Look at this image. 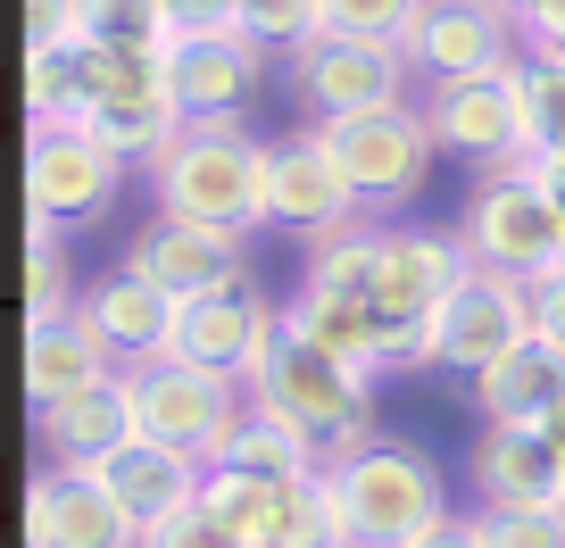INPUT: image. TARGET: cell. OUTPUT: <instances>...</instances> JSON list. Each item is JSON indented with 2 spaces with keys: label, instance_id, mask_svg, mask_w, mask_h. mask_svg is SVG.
I'll list each match as a JSON object with an SVG mask.
<instances>
[{
  "label": "cell",
  "instance_id": "1",
  "mask_svg": "<svg viewBox=\"0 0 565 548\" xmlns=\"http://www.w3.org/2000/svg\"><path fill=\"white\" fill-rule=\"evenodd\" d=\"M242 383H249V399H258L266 416H282L291 432H308L324 465H341L350 449L374 441V374H358L350 357H333L291 316L266 324V341H258V357H249Z\"/></svg>",
  "mask_w": 565,
  "mask_h": 548
},
{
  "label": "cell",
  "instance_id": "2",
  "mask_svg": "<svg viewBox=\"0 0 565 548\" xmlns=\"http://www.w3.org/2000/svg\"><path fill=\"white\" fill-rule=\"evenodd\" d=\"M150 216H192V225L258 233L266 225V142L249 117H183L175 142L141 166Z\"/></svg>",
  "mask_w": 565,
  "mask_h": 548
},
{
  "label": "cell",
  "instance_id": "3",
  "mask_svg": "<svg viewBox=\"0 0 565 548\" xmlns=\"http://www.w3.org/2000/svg\"><path fill=\"white\" fill-rule=\"evenodd\" d=\"M333 482H341V507H350V540L358 548H407L416 531H433L449 515L441 465L424 458L416 441H391V432H374L366 449H350V458L333 465Z\"/></svg>",
  "mask_w": 565,
  "mask_h": 548
},
{
  "label": "cell",
  "instance_id": "4",
  "mask_svg": "<svg viewBox=\"0 0 565 548\" xmlns=\"http://www.w3.org/2000/svg\"><path fill=\"white\" fill-rule=\"evenodd\" d=\"M458 241H466V258H475V266H499V275H515V283L557 275V266H565V225H557V208H548L532 159L482 166V183L466 192Z\"/></svg>",
  "mask_w": 565,
  "mask_h": 548
},
{
  "label": "cell",
  "instance_id": "5",
  "mask_svg": "<svg viewBox=\"0 0 565 548\" xmlns=\"http://www.w3.org/2000/svg\"><path fill=\"white\" fill-rule=\"evenodd\" d=\"M125 390H134L141 441H167V449H183V458H200V465L225 449V432L242 425V407H249V383H242V374L192 366V357H150V366H125Z\"/></svg>",
  "mask_w": 565,
  "mask_h": 548
},
{
  "label": "cell",
  "instance_id": "6",
  "mask_svg": "<svg viewBox=\"0 0 565 548\" xmlns=\"http://www.w3.org/2000/svg\"><path fill=\"white\" fill-rule=\"evenodd\" d=\"M524 333H541V324H532V283H515L499 266H466L458 291L433 308V324H424V341H416V374H466V383H475V374L491 366V357H508Z\"/></svg>",
  "mask_w": 565,
  "mask_h": 548
},
{
  "label": "cell",
  "instance_id": "7",
  "mask_svg": "<svg viewBox=\"0 0 565 548\" xmlns=\"http://www.w3.org/2000/svg\"><path fill=\"white\" fill-rule=\"evenodd\" d=\"M317 133H324V150L341 159V175L358 183V200H366L374 216L399 208V200H416L424 192V166H433V150H441L416 100L366 108V117H324Z\"/></svg>",
  "mask_w": 565,
  "mask_h": 548
},
{
  "label": "cell",
  "instance_id": "8",
  "mask_svg": "<svg viewBox=\"0 0 565 548\" xmlns=\"http://www.w3.org/2000/svg\"><path fill=\"white\" fill-rule=\"evenodd\" d=\"M125 175L134 166L117 159L108 142H92L84 125H34V142H25V225H92V216L117 208Z\"/></svg>",
  "mask_w": 565,
  "mask_h": 548
},
{
  "label": "cell",
  "instance_id": "9",
  "mask_svg": "<svg viewBox=\"0 0 565 548\" xmlns=\"http://www.w3.org/2000/svg\"><path fill=\"white\" fill-rule=\"evenodd\" d=\"M282 58H291V92H300L308 125L391 108V100H407V84H416V67H407L399 42H366V34H317V42H300V51H282Z\"/></svg>",
  "mask_w": 565,
  "mask_h": 548
},
{
  "label": "cell",
  "instance_id": "10",
  "mask_svg": "<svg viewBox=\"0 0 565 548\" xmlns=\"http://www.w3.org/2000/svg\"><path fill=\"white\" fill-rule=\"evenodd\" d=\"M532 34L499 9V0H424L416 34H407V67L416 84H458V75H515Z\"/></svg>",
  "mask_w": 565,
  "mask_h": 548
},
{
  "label": "cell",
  "instance_id": "11",
  "mask_svg": "<svg viewBox=\"0 0 565 548\" xmlns=\"http://www.w3.org/2000/svg\"><path fill=\"white\" fill-rule=\"evenodd\" d=\"M424 125L433 142L458 150L466 166H515L532 159V133H524V84L515 75H458V84H424Z\"/></svg>",
  "mask_w": 565,
  "mask_h": 548
},
{
  "label": "cell",
  "instance_id": "12",
  "mask_svg": "<svg viewBox=\"0 0 565 548\" xmlns=\"http://www.w3.org/2000/svg\"><path fill=\"white\" fill-rule=\"evenodd\" d=\"M175 125H183V100H175V84H167V51H117L108 58L100 100L84 108L92 142H108L125 166H150L175 142Z\"/></svg>",
  "mask_w": 565,
  "mask_h": 548
},
{
  "label": "cell",
  "instance_id": "13",
  "mask_svg": "<svg viewBox=\"0 0 565 548\" xmlns=\"http://www.w3.org/2000/svg\"><path fill=\"white\" fill-rule=\"evenodd\" d=\"M358 216H374V208L358 200V183L341 175V159L324 150L317 125H308V133H282V142H266V225H282V233H300V241H317V233L358 225Z\"/></svg>",
  "mask_w": 565,
  "mask_h": 548
},
{
  "label": "cell",
  "instance_id": "14",
  "mask_svg": "<svg viewBox=\"0 0 565 548\" xmlns=\"http://www.w3.org/2000/svg\"><path fill=\"white\" fill-rule=\"evenodd\" d=\"M125 266H134L141 283H159L167 300H200V291L249 283V233L192 225V216H150V225L125 241Z\"/></svg>",
  "mask_w": 565,
  "mask_h": 548
},
{
  "label": "cell",
  "instance_id": "15",
  "mask_svg": "<svg viewBox=\"0 0 565 548\" xmlns=\"http://www.w3.org/2000/svg\"><path fill=\"white\" fill-rule=\"evenodd\" d=\"M466 241L458 233H424V225H383V249H374V308H383L391 333L424 341V324H433V308L458 291L466 275Z\"/></svg>",
  "mask_w": 565,
  "mask_h": 548
},
{
  "label": "cell",
  "instance_id": "16",
  "mask_svg": "<svg viewBox=\"0 0 565 548\" xmlns=\"http://www.w3.org/2000/svg\"><path fill=\"white\" fill-rule=\"evenodd\" d=\"M25 548H141V531L92 465H42L25 491Z\"/></svg>",
  "mask_w": 565,
  "mask_h": 548
},
{
  "label": "cell",
  "instance_id": "17",
  "mask_svg": "<svg viewBox=\"0 0 565 548\" xmlns=\"http://www.w3.org/2000/svg\"><path fill=\"white\" fill-rule=\"evenodd\" d=\"M167 84H175L183 117H249L266 84V42H249L242 25L225 34H175L167 42Z\"/></svg>",
  "mask_w": 565,
  "mask_h": 548
},
{
  "label": "cell",
  "instance_id": "18",
  "mask_svg": "<svg viewBox=\"0 0 565 548\" xmlns=\"http://www.w3.org/2000/svg\"><path fill=\"white\" fill-rule=\"evenodd\" d=\"M466 474L482 507H548L565 498V449L548 425H482L466 449Z\"/></svg>",
  "mask_w": 565,
  "mask_h": 548
},
{
  "label": "cell",
  "instance_id": "19",
  "mask_svg": "<svg viewBox=\"0 0 565 548\" xmlns=\"http://www.w3.org/2000/svg\"><path fill=\"white\" fill-rule=\"evenodd\" d=\"M282 308H266L258 283H233V291H200V300H175V350L167 357H192V366H216V374H249L266 324Z\"/></svg>",
  "mask_w": 565,
  "mask_h": 548
},
{
  "label": "cell",
  "instance_id": "20",
  "mask_svg": "<svg viewBox=\"0 0 565 548\" xmlns=\"http://www.w3.org/2000/svg\"><path fill=\"white\" fill-rule=\"evenodd\" d=\"M92 474H100V491L134 515V531H159V524H175L183 507H200L209 465L183 458V449H167V441H125L117 458H100Z\"/></svg>",
  "mask_w": 565,
  "mask_h": 548
},
{
  "label": "cell",
  "instance_id": "21",
  "mask_svg": "<svg viewBox=\"0 0 565 548\" xmlns=\"http://www.w3.org/2000/svg\"><path fill=\"white\" fill-rule=\"evenodd\" d=\"M117 374H125L117 350L84 324V308H75V316H34L25 324V399L34 407H58V399H75V390H100V383H117Z\"/></svg>",
  "mask_w": 565,
  "mask_h": 548
},
{
  "label": "cell",
  "instance_id": "22",
  "mask_svg": "<svg viewBox=\"0 0 565 548\" xmlns=\"http://www.w3.org/2000/svg\"><path fill=\"white\" fill-rule=\"evenodd\" d=\"M84 324L117 350V366H150V357L175 350V300L159 283H141L134 266H117L84 291Z\"/></svg>",
  "mask_w": 565,
  "mask_h": 548
},
{
  "label": "cell",
  "instance_id": "23",
  "mask_svg": "<svg viewBox=\"0 0 565 548\" xmlns=\"http://www.w3.org/2000/svg\"><path fill=\"white\" fill-rule=\"evenodd\" d=\"M475 407L482 425H548L565 407V350L548 333H524L508 357H491L475 374Z\"/></svg>",
  "mask_w": 565,
  "mask_h": 548
},
{
  "label": "cell",
  "instance_id": "24",
  "mask_svg": "<svg viewBox=\"0 0 565 548\" xmlns=\"http://www.w3.org/2000/svg\"><path fill=\"white\" fill-rule=\"evenodd\" d=\"M34 432H42V449H51L58 465H100V458H117L125 441H141V416H134V390H125V374H117V383H100V390L34 407Z\"/></svg>",
  "mask_w": 565,
  "mask_h": 548
},
{
  "label": "cell",
  "instance_id": "25",
  "mask_svg": "<svg viewBox=\"0 0 565 548\" xmlns=\"http://www.w3.org/2000/svg\"><path fill=\"white\" fill-rule=\"evenodd\" d=\"M249 540L258 548H358L333 465L291 474V482H266V507H258V531H249Z\"/></svg>",
  "mask_w": 565,
  "mask_h": 548
},
{
  "label": "cell",
  "instance_id": "26",
  "mask_svg": "<svg viewBox=\"0 0 565 548\" xmlns=\"http://www.w3.org/2000/svg\"><path fill=\"white\" fill-rule=\"evenodd\" d=\"M108 58L92 34L58 42V51H25V108H34V125H84V108L100 100L108 84Z\"/></svg>",
  "mask_w": 565,
  "mask_h": 548
},
{
  "label": "cell",
  "instance_id": "27",
  "mask_svg": "<svg viewBox=\"0 0 565 548\" xmlns=\"http://www.w3.org/2000/svg\"><path fill=\"white\" fill-rule=\"evenodd\" d=\"M209 465H233V474H258V482H291V474H317V441L308 432H291L282 416H266L258 399L242 407V425L225 432V449H216Z\"/></svg>",
  "mask_w": 565,
  "mask_h": 548
},
{
  "label": "cell",
  "instance_id": "28",
  "mask_svg": "<svg viewBox=\"0 0 565 548\" xmlns=\"http://www.w3.org/2000/svg\"><path fill=\"white\" fill-rule=\"evenodd\" d=\"M84 291H75V266H67V233L58 225H25V324L34 316H75Z\"/></svg>",
  "mask_w": 565,
  "mask_h": 548
},
{
  "label": "cell",
  "instance_id": "29",
  "mask_svg": "<svg viewBox=\"0 0 565 548\" xmlns=\"http://www.w3.org/2000/svg\"><path fill=\"white\" fill-rule=\"evenodd\" d=\"M515 84H524L532 159H557V150H565V51H541V42H532L524 67H515Z\"/></svg>",
  "mask_w": 565,
  "mask_h": 548
},
{
  "label": "cell",
  "instance_id": "30",
  "mask_svg": "<svg viewBox=\"0 0 565 548\" xmlns=\"http://www.w3.org/2000/svg\"><path fill=\"white\" fill-rule=\"evenodd\" d=\"M84 34L100 51H167L175 25H167V0H84Z\"/></svg>",
  "mask_w": 565,
  "mask_h": 548
},
{
  "label": "cell",
  "instance_id": "31",
  "mask_svg": "<svg viewBox=\"0 0 565 548\" xmlns=\"http://www.w3.org/2000/svg\"><path fill=\"white\" fill-rule=\"evenodd\" d=\"M242 34L266 51H300L324 34V0H242Z\"/></svg>",
  "mask_w": 565,
  "mask_h": 548
},
{
  "label": "cell",
  "instance_id": "32",
  "mask_svg": "<svg viewBox=\"0 0 565 548\" xmlns=\"http://www.w3.org/2000/svg\"><path fill=\"white\" fill-rule=\"evenodd\" d=\"M424 0H324V34H366V42H399L416 34Z\"/></svg>",
  "mask_w": 565,
  "mask_h": 548
},
{
  "label": "cell",
  "instance_id": "33",
  "mask_svg": "<svg viewBox=\"0 0 565 548\" xmlns=\"http://www.w3.org/2000/svg\"><path fill=\"white\" fill-rule=\"evenodd\" d=\"M491 548H565V498L548 507H482Z\"/></svg>",
  "mask_w": 565,
  "mask_h": 548
},
{
  "label": "cell",
  "instance_id": "34",
  "mask_svg": "<svg viewBox=\"0 0 565 548\" xmlns=\"http://www.w3.org/2000/svg\"><path fill=\"white\" fill-rule=\"evenodd\" d=\"M141 548H249L233 524H216L209 507H183L175 524H159V531H141Z\"/></svg>",
  "mask_w": 565,
  "mask_h": 548
},
{
  "label": "cell",
  "instance_id": "35",
  "mask_svg": "<svg viewBox=\"0 0 565 548\" xmlns=\"http://www.w3.org/2000/svg\"><path fill=\"white\" fill-rule=\"evenodd\" d=\"M84 34V0H25V51H58Z\"/></svg>",
  "mask_w": 565,
  "mask_h": 548
},
{
  "label": "cell",
  "instance_id": "36",
  "mask_svg": "<svg viewBox=\"0 0 565 548\" xmlns=\"http://www.w3.org/2000/svg\"><path fill=\"white\" fill-rule=\"evenodd\" d=\"M167 25L175 34H225V25H242V0H167Z\"/></svg>",
  "mask_w": 565,
  "mask_h": 548
},
{
  "label": "cell",
  "instance_id": "37",
  "mask_svg": "<svg viewBox=\"0 0 565 548\" xmlns=\"http://www.w3.org/2000/svg\"><path fill=\"white\" fill-rule=\"evenodd\" d=\"M407 548H491V531H482V515H441V524L416 531Z\"/></svg>",
  "mask_w": 565,
  "mask_h": 548
},
{
  "label": "cell",
  "instance_id": "38",
  "mask_svg": "<svg viewBox=\"0 0 565 548\" xmlns=\"http://www.w3.org/2000/svg\"><path fill=\"white\" fill-rule=\"evenodd\" d=\"M532 324H541V333H548V341L565 350V266L532 283Z\"/></svg>",
  "mask_w": 565,
  "mask_h": 548
},
{
  "label": "cell",
  "instance_id": "39",
  "mask_svg": "<svg viewBox=\"0 0 565 548\" xmlns=\"http://www.w3.org/2000/svg\"><path fill=\"white\" fill-rule=\"evenodd\" d=\"M532 175H541L548 208H557V225H565V150H557V159H532Z\"/></svg>",
  "mask_w": 565,
  "mask_h": 548
},
{
  "label": "cell",
  "instance_id": "40",
  "mask_svg": "<svg viewBox=\"0 0 565 548\" xmlns=\"http://www.w3.org/2000/svg\"><path fill=\"white\" fill-rule=\"evenodd\" d=\"M532 42H541V51H565V0H557V9H548L541 25H532Z\"/></svg>",
  "mask_w": 565,
  "mask_h": 548
},
{
  "label": "cell",
  "instance_id": "41",
  "mask_svg": "<svg viewBox=\"0 0 565 548\" xmlns=\"http://www.w3.org/2000/svg\"><path fill=\"white\" fill-rule=\"evenodd\" d=\"M499 9H508V18H515V25H524V34H532V25H541V18H548V9H557V0H499Z\"/></svg>",
  "mask_w": 565,
  "mask_h": 548
}]
</instances>
